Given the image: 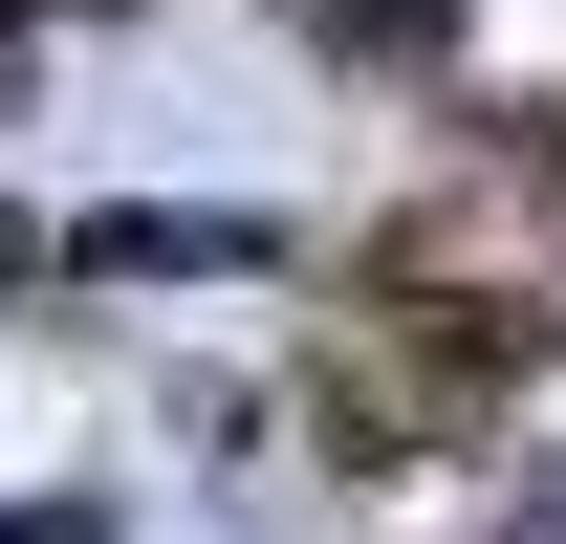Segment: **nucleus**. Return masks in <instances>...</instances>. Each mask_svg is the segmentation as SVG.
I'll return each mask as SVG.
<instances>
[{
  "mask_svg": "<svg viewBox=\"0 0 566 544\" xmlns=\"http://www.w3.org/2000/svg\"><path fill=\"white\" fill-rule=\"evenodd\" d=\"M66 262L87 283H218V262H262V218H87Z\"/></svg>",
  "mask_w": 566,
  "mask_h": 544,
  "instance_id": "f257e3e1",
  "label": "nucleus"
},
{
  "mask_svg": "<svg viewBox=\"0 0 566 544\" xmlns=\"http://www.w3.org/2000/svg\"><path fill=\"white\" fill-rule=\"evenodd\" d=\"M0 544H109V501H22V523H0Z\"/></svg>",
  "mask_w": 566,
  "mask_h": 544,
  "instance_id": "f03ea898",
  "label": "nucleus"
},
{
  "mask_svg": "<svg viewBox=\"0 0 566 544\" xmlns=\"http://www.w3.org/2000/svg\"><path fill=\"white\" fill-rule=\"evenodd\" d=\"M0 283H44V218H22V197H0Z\"/></svg>",
  "mask_w": 566,
  "mask_h": 544,
  "instance_id": "7ed1b4c3",
  "label": "nucleus"
}]
</instances>
